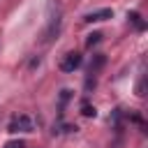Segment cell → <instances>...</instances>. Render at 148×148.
Segmentation results:
<instances>
[{
  "label": "cell",
  "mask_w": 148,
  "mask_h": 148,
  "mask_svg": "<svg viewBox=\"0 0 148 148\" xmlns=\"http://www.w3.org/2000/svg\"><path fill=\"white\" fill-rule=\"evenodd\" d=\"M32 130H35V120L28 113H16L9 118L7 132H32Z\"/></svg>",
  "instance_id": "6da1fadb"
},
{
  "label": "cell",
  "mask_w": 148,
  "mask_h": 148,
  "mask_svg": "<svg viewBox=\"0 0 148 148\" xmlns=\"http://www.w3.org/2000/svg\"><path fill=\"white\" fill-rule=\"evenodd\" d=\"M81 62H83V56L81 53H76V51H69V53H65L62 56V60H60V72H74V69H79L81 67Z\"/></svg>",
  "instance_id": "7a4b0ae2"
},
{
  "label": "cell",
  "mask_w": 148,
  "mask_h": 148,
  "mask_svg": "<svg viewBox=\"0 0 148 148\" xmlns=\"http://www.w3.org/2000/svg\"><path fill=\"white\" fill-rule=\"evenodd\" d=\"M111 16H113V9L104 7V9H95V12H88V14L83 16V21H86V23H97V21H106V18H111Z\"/></svg>",
  "instance_id": "3957f363"
},
{
  "label": "cell",
  "mask_w": 148,
  "mask_h": 148,
  "mask_svg": "<svg viewBox=\"0 0 148 148\" xmlns=\"http://www.w3.org/2000/svg\"><path fill=\"white\" fill-rule=\"evenodd\" d=\"M104 62H106V56H102V53H97L92 60H90V74H97L102 67H104Z\"/></svg>",
  "instance_id": "277c9868"
},
{
  "label": "cell",
  "mask_w": 148,
  "mask_h": 148,
  "mask_svg": "<svg viewBox=\"0 0 148 148\" xmlns=\"http://www.w3.org/2000/svg\"><path fill=\"white\" fill-rule=\"evenodd\" d=\"M127 18L136 25V30H143V28H146V23L141 21V14H139V12H127Z\"/></svg>",
  "instance_id": "5b68a950"
},
{
  "label": "cell",
  "mask_w": 148,
  "mask_h": 148,
  "mask_svg": "<svg viewBox=\"0 0 148 148\" xmlns=\"http://www.w3.org/2000/svg\"><path fill=\"white\" fill-rule=\"evenodd\" d=\"M99 42H102V32H90V35H88V39H86V46H88V49H92V46H95V44H99Z\"/></svg>",
  "instance_id": "8992f818"
},
{
  "label": "cell",
  "mask_w": 148,
  "mask_h": 148,
  "mask_svg": "<svg viewBox=\"0 0 148 148\" xmlns=\"http://www.w3.org/2000/svg\"><path fill=\"white\" fill-rule=\"evenodd\" d=\"M81 113H83L86 118H95V113H97V111H95V106H90V104L83 99V104H81Z\"/></svg>",
  "instance_id": "52a82bcc"
},
{
  "label": "cell",
  "mask_w": 148,
  "mask_h": 148,
  "mask_svg": "<svg viewBox=\"0 0 148 148\" xmlns=\"http://www.w3.org/2000/svg\"><path fill=\"white\" fill-rule=\"evenodd\" d=\"M5 148H25V143H23L21 139H14V141H7Z\"/></svg>",
  "instance_id": "ba28073f"
}]
</instances>
